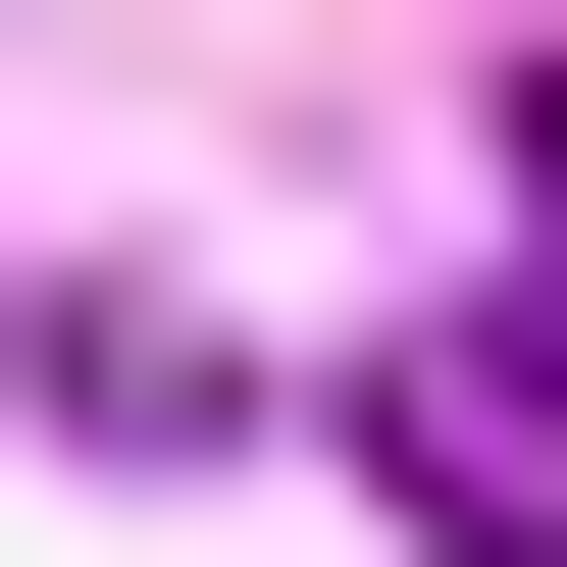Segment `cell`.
<instances>
[{
  "mask_svg": "<svg viewBox=\"0 0 567 567\" xmlns=\"http://www.w3.org/2000/svg\"><path fill=\"white\" fill-rule=\"evenodd\" d=\"M516 207H567V104H516Z\"/></svg>",
  "mask_w": 567,
  "mask_h": 567,
  "instance_id": "1",
  "label": "cell"
}]
</instances>
